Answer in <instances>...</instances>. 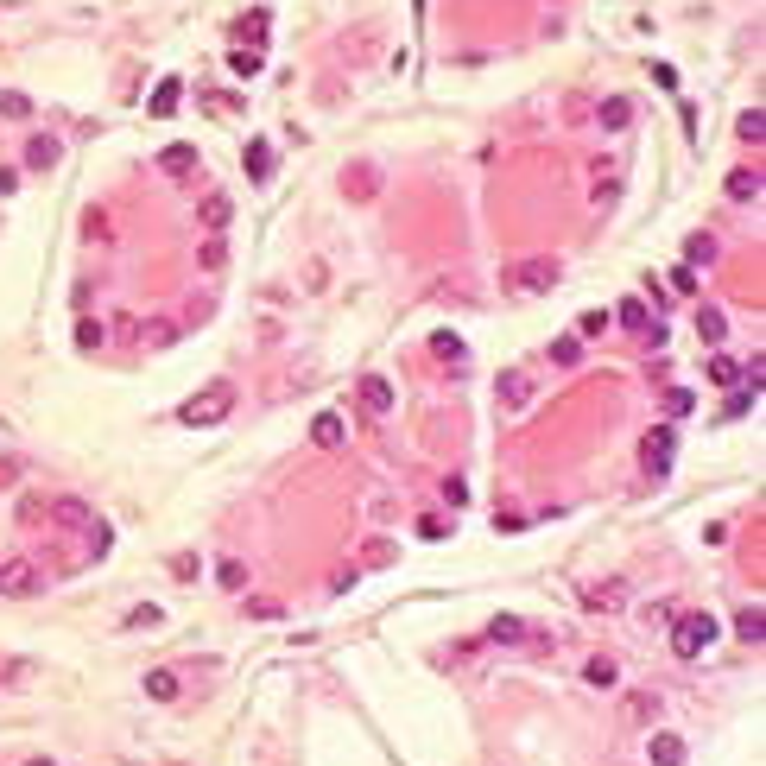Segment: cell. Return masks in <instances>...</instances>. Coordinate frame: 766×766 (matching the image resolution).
I'll use <instances>...</instances> for the list:
<instances>
[{
  "instance_id": "obj_1",
  "label": "cell",
  "mask_w": 766,
  "mask_h": 766,
  "mask_svg": "<svg viewBox=\"0 0 766 766\" xmlns=\"http://www.w3.org/2000/svg\"><path fill=\"white\" fill-rule=\"evenodd\" d=\"M229 412H235V386L216 381V386H203V393H190L178 418H184V424H222Z\"/></svg>"
},
{
  "instance_id": "obj_2",
  "label": "cell",
  "mask_w": 766,
  "mask_h": 766,
  "mask_svg": "<svg viewBox=\"0 0 766 766\" xmlns=\"http://www.w3.org/2000/svg\"><path fill=\"white\" fill-rule=\"evenodd\" d=\"M501 285L519 291V298H538V291L557 285V260H513L507 272H501Z\"/></svg>"
},
{
  "instance_id": "obj_3",
  "label": "cell",
  "mask_w": 766,
  "mask_h": 766,
  "mask_svg": "<svg viewBox=\"0 0 766 766\" xmlns=\"http://www.w3.org/2000/svg\"><path fill=\"white\" fill-rule=\"evenodd\" d=\"M45 589V570L32 564V557H0V596L6 602H26V596H38Z\"/></svg>"
},
{
  "instance_id": "obj_4",
  "label": "cell",
  "mask_w": 766,
  "mask_h": 766,
  "mask_svg": "<svg viewBox=\"0 0 766 766\" xmlns=\"http://www.w3.org/2000/svg\"><path fill=\"white\" fill-rule=\"evenodd\" d=\"M703 646H716V621L710 615H678L671 621V652L678 659H697Z\"/></svg>"
},
{
  "instance_id": "obj_5",
  "label": "cell",
  "mask_w": 766,
  "mask_h": 766,
  "mask_svg": "<svg viewBox=\"0 0 766 766\" xmlns=\"http://www.w3.org/2000/svg\"><path fill=\"white\" fill-rule=\"evenodd\" d=\"M51 519L57 526H70V532H96L102 519H96V507L83 501V495H64V501H51Z\"/></svg>"
},
{
  "instance_id": "obj_6",
  "label": "cell",
  "mask_w": 766,
  "mask_h": 766,
  "mask_svg": "<svg viewBox=\"0 0 766 766\" xmlns=\"http://www.w3.org/2000/svg\"><path fill=\"white\" fill-rule=\"evenodd\" d=\"M671 450H678V431H671V424H659V431L646 437V469H652V475H665V469H671Z\"/></svg>"
},
{
  "instance_id": "obj_7",
  "label": "cell",
  "mask_w": 766,
  "mask_h": 766,
  "mask_svg": "<svg viewBox=\"0 0 766 766\" xmlns=\"http://www.w3.org/2000/svg\"><path fill=\"white\" fill-rule=\"evenodd\" d=\"M57 158H64L57 133H32V139H26V165H32V171H51Z\"/></svg>"
},
{
  "instance_id": "obj_8",
  "label": "cell",
  "mask_w": 766,
  "mask_h": 766,
  "mask_svg": "<svg viewBox=\"0 0 766 766\" xmlns=\"http://www.w3.org/2000/svg\"><path fill=\"white\" fill-rule=\"evenodd\" d=\"M229 216H235V209H229V197H222V190H209V197L197 203V222H203V235H222V229H229Z\"/></svg>"
},
{
  "instance_id": "obj_9",
  "label": "cell",
  "mask_w": 766,
  "mask_h": 766,
  "mask_svg": "<svg viewBox=\"0 0 766 766\" xmlns=\"http://www.w3.org/2000/svg\"><path fill=\"white\" fill-rule=\"evenodd\" d=\"M628 121H634V102H628V96H608V102L596 108V128L602 133H628Z\"/></svg>"
},
{
  "instance_id": "obj_10",
  "label": "cell",
  "mask_w": 766,
  "mask_h": 766,
  "mask_svg": "<svg viewBox=\"0 0 766 766\" xmlns=\"http://www.w3.org/2000/svg\"><path fill=\"white\" fill-rule=\"evenodd\" d=\"M646 761H652V766H684L690 754H684L678 735H652V741H646Z\"/></svg>"
},
{
  "instance_id": "obj_11",
  "label": "cell",
  "mask_w": 766,
  "mask_h": 766,
  "mask_svg": "<svg viewBox=\"0 0 766 766\" xmlns=\"http://www.w3.org/2000/svg\"><path fill=\"white\" fill-rule=\"evenodd\" d=\"M158 171H165V178H190V171H197V146H165V152H158Z\"/></svg>"
},
{
  "instance_id": "obj_12",
  "label": "cell",
  "mask_w": 766,
  "mask_h": 766,
  "mask_svg": "<svg viewBox=\"0 0 766 766\" xmlns=\"http://www.w3.org/2000/svg\"><path fill=\"white\" fill-rule=\"evenodd\" d=\"M311 444H317V450H342V418H336V412H317V418H311Z\"/></svg>"
},
{
  "instance_id": "obj_13",
  "label": "cell",
  "mask_w": 766,
  "mask_h": 766,
  "mask_svg": "<svg viewBox=\"0 0 766 766\" xmlns=\"http://www.w3.org/2000/svg\"><path fill=\"white\" fill-rule=\"evenodd\" d=\"M628 596H621V583H596V589H583V608L589 615H615Z\"/></svg>"
},
{
  "instance_id": "obj_14",
  "label": "cell",
  "mask_w": 766,
  "mask_h": 766,
  "mask_svg": "<svg viewBox=\"0 0 766 766\" xmlns=\"http://www.w3.org/2000/svg\"><path fill=\"white\" fill-rule=\"evenodd\" d=\"M583 684H596V690H615V684H621V665H615L608 652H596V659L583 665Z\"/></svg>"
},
{
  "instance_id": "obj_15",
  "label": "cell",
  "mask_w": 766,
  "mask_h": 766,
  "mask_svg": "<svg viewBox=\"0 0 766 766\" xmlns=\"http://www.w3.org/2000/svg\"><path fill=\"white\" fill-rule=\"evenodd\" d=\"M362 405H368L374 418H386V412H393V381H381V374H368V381H362Z\"/></svg>"
},
{
  "instance_id": "obj_16",
  "label": "cell",
  "mask_w": 766,
  "mask_h": 766,
  "mask_svg": "<svg viewBox=\"0 0 766 766\" xmlns=\"http://www.w3.org/2000/svg\"><path fill=\"white\" fill-rule=\"evenodd\" d=\"M608 317H615L621 330H634V336H646V330H652V311H646V298H628V304H621V311H608Z\"/></svg>"
},
{
  "instance_id": "obj_17",
  "label": "cell",
  "mask_w": 766,
  "mask_h": 766,
  "mask_svg": "<svg viewBox=\"0 0 766 766\" xmlns=\"http://www.w3.org/2000/svg\"><path fill=\"white\" fill-rule=\"evenodd\" d=\"M659 710H665L659 690H634V697H628V716H634V722H659Z\"/></svg>"
},
{
  "instance_id": "obj_18",
  "label": "cell",
  "mask_w": 766,
  "mask_h": 766,
  "mask_svg": "<svg viewBox=\"0 0 766 766\" xmlns=\"http://www.w3.org/2000/svg\"><path fill=\"white\" fill-rule=\"evenodd\" d=\"M146 697H152V703H171V697H178V671H165V665L146 671Z\"/></svg>"
},
{
  "instance_id": "obj_19",
  "label": "cell",
  "mask_w": 766,
  "mask_h": 766,
  "mask_svg": "<svg viewBox=\"0 0 766 766\" xmlns=\"http://www.w3.org/2000/svg\"><path fill=\"white\" fill-rule=\"evenodd\" d=\"M488 639H495V646H519V639H526V621H519V615H495Z\"/></svg>"
},
{
  "instance_id": "obj_20",
  "label": "cell",
  "mask_w": 766,
  "mask_h": 766,
  "mask_svg": "<svg viewBox=\"0 0 766 766\" xmlns=\"http://www.w3.org/2000/svg\"><path fill=\"white\" fill-rule=\"evenodd\" d=\"M735 634L748 639V646H761V634H766V615H761V602H754V608H741V615H735Z\"/></svg>"
},
{
  "instance_id": "obj_21",
  "label": "cell",
  "mask_w": 766,
  "mask_h": 766,
  "mask_svg": "<svg viewBox=\"0 0 766 766\" xmlns=\"http://www.w3.org/2000/svg\"><path fill=\"white\" fill-rule=\"evenodd\" d=\"M178 102H184V83H158V89H152V115H158V121L178 115Z\"/></svg>"
},
{
  "instance_id": "obj_22",
  "label": "cell",
  "mask_w": 766,
  "mask_h": 766,
  "mask_svg": "<svg viewBox=\"0 0 766 766\" xmlns=\"http://www.w3.org/2000/svg\"><path fill=\"white\" fill-rule=\"evenodd\" d=\"M729 197H735V203H761V171H735V178H729Z\"/></svg>"
},
{
  "instance_id": "obj_23",
  "label": "cell",
  "mask_w": 766,
  "mask_h": 766,
  "mask_svg": "<svg viewBox=\"0 0 766 766\" xmlns=\"http://www.w3.org/2000/svg\"><path fill=\"white\" fill-rule=\"evenodd\" d=\"M248 178H254V184H266V178H272V146H266V139H254V146H248Z\"/></svg>"
},
{
  "instance_id": "obj_24",
  "label": "cell",
  "mask_w": 766,
  "mask_h": 766,
  "mask_svg": "<svg viewBox=\"0 0 766 766\" xmlns=\"http://www.w3.org/2000/svg\"><path fill=\"white\" fill-rule=\"evenodd\" d=\"M697 336H703V342H722V311H716V304H697Z\"/></svg>"
},
{
  "instance_id": "obj_25",
  "label": "cell",
  "mask_w": 766,
  "mask_h": 766,
  "mask_svg": "<svg viewBox=\"0 0 766 766\" xmlns=\"http://www.w3.org/2000/svg\"><path fill=\"white\" fill-rule=\"evenodd\" d=\"M0 115H6V121H32V96H19V89H0Z\"/></svg>"
},
{
  "instance_id": "obj_26",
  "label": "cell",
  "mask_w": 766,
  "mask_h": 766,
  "mask_svg": "<svg viewBox=\"0 0 766 766\" xmlns=\"http://www.w3.org/2000/svg\"><path fill=\"white\" fill-rule=\"evenodd\" d=\"M735 139H748V146H761V139H766V115H761V108H748V115L735 121Z\"/></svg>"
},
{
  "instance_id": "obj_27",
  "label": "cell",
  "mask_w": 766,
  "mask_h": 766,
  "mask_svg": "<svg viewBox=\"0 0 766 766\" xmlns=\"http://www.w3.org/2000/svg\"><path fill=\"white\" fill-rule=\"evenodd\" d=\"M102 342H108V330H102L96 317H83V323H77V349H89V355H96Z\"/></svg>"
},
{
  "instance_id": "obj_28",
  "label": "cell",
  "mask_w": 766,
  "mask_h": 766,
  "mask_svg": "<svg viewBox=\"0 0 766 766\" xmlns=\"http://www.w3.org/2000/svg\"><path fill=\"white\" fill-rule=\"evenodd\" d=\"M551 362H557V368H577V362H583V342H577V336H557V342H551Z\"/></svg>"
},
{
  "instance_id": "obj_29",
  "label": "cell",
  "mask_w": 766,
  "mask_h": 766,
  "mask_svg": "<svg viewBox=\"0 0 766 766\" xmlns=\"http://www.w3.org/2000/svg\"><path fill=\"white\" fill-rule=\"evenodd\" d=\"M703 260H716V241H710V235H690V241H684V266H703Z\"/></svg>"
},
{
  "instance_id": "obj_30",
  "label": "cell",
  "mask_w": 766,
  "mask_h": 766,
  "mask_svg": "<svg viewBox=\"0 0 766 766\" xmlns=\"http://www.w3.org/2000/svg\"><path fill=\"white\" fill-rule=\"evenodd\" d=\"M501 399H507V405H526V399H532V381H526V374H507V381H501Z\"/></svg>"
},
{
  "instance_id": "obj_31",
  "label": "cell",
  "mask_w": 766,
  "mask_h": 766,
  "mask_svg": "<svg viewBox=\"0 0 766 766\" xmlns=\"http://www.w3.org/2000/svg\"><path fill=\"white\" fill-rule=\"evenodd\" d=\"M235 32L248 38V51H260V38H266V13H248V19H241Z\"/></svg>"
},
{
  "instance_id": "obj_32",
  "label": "cell",
  "mask_w": 766,
  "mask_h": 766,
  "mask_svg": "<svg viewBox=\"0 0 766 766\" xmlns=\"http://www.w3.org/2000/svg\"><path fill=\"white\" fill-rule=\"evenodd\" d=\"M608 323H615V317H608V311H583V317H577V336H602V330H608Z\"/></svg>"
},
{
  "instance_id": "obj_33",
  "label": "cell",
  "mask_w": 766,
  "mask_h": 766,
  "mask_svg": "<svg viewBox=\"0 0 766 766\" xmlns=\"http://www.w3.org/2000/svg\"><path fill=\"white\" fill-rule=\"evenodd\" d=\"M139 342H152V349H171V342H178V330H171V323H146V330H139Z\"/></svg>"
},
{
  "instance_id": "obj_34",
  "label": "cell",
  "mask_w": 766,
  "mask_h": 766,
  "mask_svg": "<svg viewBox=\"0 0 766 766\" xmlns=\"http://www.w3.org/2000/svg\"><path fill=\"white\" fill-rule=\"evenodd\" d=\"M710 381H716V386H735V381H741V368H735L729 355H716V362H710Z\"/></svg>"
},
{
  "instance_id": "obj_35",
  "label": "cell",
  "mask_w": 766,
  "mask_h": 766,
  "mask_svg": "<svg viewBox=\"0 0 766 766\" xmlns=\"http://www.w3.org/2000/svg\"><path fill=\"white\" fill-rule=\"evenodd\" d=\"M690 405H697V399H690V386H671V393H665V412H671V418H684Z\"/></svg>"
},
{
  "instance_id": "obj_36",
  "label": "cell",
  "mask_w": 766,
  "mask_h": 766,
  "mask_svg": "<svg viewBox=\"0 0 766 766\" xmlns=\"http://www.w3.org/2000/svg\"><path fill=\"white\" fill-rule=\"evenodd\" d=\"M222 260H229V241H222V235H209V241H203V266H209V272H216V266H222Z\"/></svg>"
},
{
  "instance_id": "obj_37",
  "label": "cell",
  "mask_w": 766,
  "mask_h": 766,
  "mask_svg": "<svg viewBox=\"0 0 766 766\" xmlns=\"http://www.w3.org/2000/svg\"><path fill=\"white\" fill-rule=\"evenodd\" d=\"M216 577H222V589H248V570H241V564H235V557H229V564H222V570H216Z\"/></svg>"
},
{
  "instance_id": "obj_38",
  "label": "cell",
  "mask_w": 766,
  "mask_h": 766,
  "mask_svg": "<svg viewBox=\"0 0 766 766\" xmlns=\"http://www.w3.org/2000/svg\"><path fill=\"white\" fill-rule=\"evenodd\" d=\"M362 564H374V570H381V564H393V545H386V538H374V545L362 551Z\"/></svg>"
},
{
  "instance_id": "obj_39",
  "label": "cell",
  "mask_w": 766,
  "mask_h": 766,
  "mask_svg": "<svg viewBox=\"0 0 766 766\" xmlns=\"http://www.w3.org/2000/svg\"><path fill=\"white\" fill-rule=\"evenodd\" d=\"M671 291H684V298H690V291H697V272H690V266H671Z\"/></svg>"
},
{
  "instance_id": "obj_40",
  "label": "cell",
  "mask_w": 766,
  "mask_h": 766,
  "mask_svg": "<svg viewBox=\"0 0 766 766\" xmlns=\"http://www.w3.org/2000/svg\"><path fill=\"white\" fill-rule=\"evenodd\" d=\"M229 64H235V77H254V70H260V51H235Z\"/></svg>"
},
{
  "instance_id": "obj_41",
  "label": "cell",
  "mask_w": 766,
  "mask_h": 766,
  "mask_svg": "<svg viewBox=\"0 0 766 766\" xmlns=\"http://www.w3.org/2000/svg\"><path fill=\"white\" fill-rule=\"evenodd\" d=\"M83 235H89V241H108V222H102V216L89 209V216H83Z\"/></svg>"
},
{
  "instance_id": "obj_42",
  "label": "cell",
  "mask_w": 766,
  "mask_h": 766,
  "mask_svg": "<svg viewBox=\"0 0 766 766\" xmlns=\"http://www.w3.org/2000/svg\"><path fill=\"white\" fill-rule=\"evenodd\" d=\"M6 482H19V456H0V488Z\"/></svg>"
},
{
  "instance_id": "obj_43",
  "label": "cell",
  "mask_w": 766,
  "mask_h": 766,
  "mask_svg": "<svg viewBox=\"0 0 766 766\" xmlns=\"http://www.w3.org/2000/svg\"><path fill=\"white\" fill-rule=\"evenodd\" d=\"M13 190H19V171H6V165H0V197H13Z\"/></svg>"
},
{
  "instance_id": "obj_44",
  "label": "cell",
  "mask_w": 766,
  "mask_h": 766,
  "mask_svg": "<svg viewBox=\"0 0 766 766\" xmlns=\"http://www.w3.org/2000/svg\"><path fill=\"white\" fill-rule=\"evenodd\" d=\"M19 766H51V761H19Z\"/></svg>"
}]
</instances>
